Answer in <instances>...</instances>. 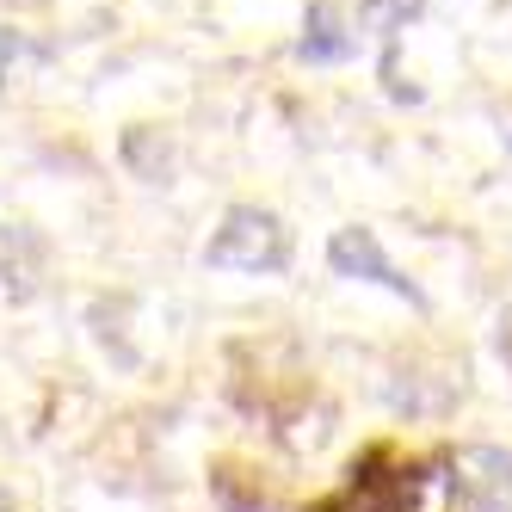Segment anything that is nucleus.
Returning a JSON list of instances; mask_svg holds the SVG:
<instances>
[{
  "label": "nucleus",
  "instance_id": "7",
  "mask_svg": "<svg viewBox=\"0 0 512 512\" xmlns=\"http://www.w3.org/2000/svg\"><path fill=\"white\" fill-rule=\"evenodd\" d=\"M155 136H161V130H149V124H136V130L124 136V161H130L142 179H149V186H161L167 167H173V149H167V155H155Z\"/></svg>",
  "mask_w": 512,
  "mask_h": 512
},
{
  "label": "nucleus",
  "instance_id": "6",
  "mask_svg": "<svg viewBox=\"0 0 512 512\" xmlns=\"http://www.w3.org/2000/svg\"><path fill=\"white\" fill-rule=\"evenodd\" d=\"M426 0H358V31L395 44V31H408V19H420Z\"/></svg>",
  "mask_w": 512,
  "mask_h": 512
},
{
  "label": "nucleus",
  "instance_id": "5",
  "mask_svg": "<svg viewBox=\"0 0 512 512\" xmlns=\"http://www.w3.org/2000/svg\"><path fill=\"white\" fill-rule=\"evenodd\" d=\"M358 38L346 31V13L334 7V0H315V7L303 13V38H297V62L309 68H334V62H352Z\"/></svg>",
  "mask_w": 512,
  "mask_h": 512
},
{
  "label": "nucleus",
  "instance_id": "3",
  "mask_svg": "<svg viewBox=\"0 0 512 512\" xmlns=\"http://www.w3.org/2000/svg\"><path fill=\"white\" fill-rule=\"evenodd\" d=\"M451 482L469 512H512V451L500 445H469L451 457Z\"/></svg>",
  "mask_w": 512,
  "mask_h": 512
},
{
  "label": "nucleus",
  "instance_id": "9",
  "mask_svg": "<svg viewBox=\"0 0 512 512\" xmlns=\"http://www.w3.org/2000/svg\"><path fill=\"white\" fill-rule=\"evenodd\" d=\"M494 346H500V358H506V377H512V315L500 321V334H494Z\"/></svg>",
  "mask_w": 512,
  "mask_h": 512
},
{
  "label": "nucleus",
  "instance_id": "8",
  "mask_svg": "<svg viewBox=\"0 0 512 512\" xmlns=\"http://www.w3.org/2000/svg\"><path fill=\"white\" fill-rule=\"evenodd\" d=\"M38 62H50V50H44V44L19 38V31H0V87H7L19 68H38Z\"/></svg>",
  "mask_w": 512,
  "mask_h": 512
},
{
  "label": "nucleus",
  "instance_id": "10",
  "mask_svg": "<svg viewBox=\"0 0 512 512\" xmlns=\"http://www.w3.org/2000/svg\"><path fill=\"white\" fill-rule=\"evenodd\" d=\"M0 512H19V500H13V494H7V488H0Z\"/></svg>",
  "mask_w": 512,
  "mask_h": 512
},
{
  "label": "nucleus",
  "instance_id": "2",
  "mask_svg": "<svg viewBox=\"0 0 512 512\" xmlns=\"http://www.w3.org/2000/svg\"><path fill=\"white\" fill-rule=\"evenodd\" d=\"M327 266H334L340 278H358V284H383L389 297H401V303H414V309H426V290L401 272L389 253H383V241H377V229H364V223H352V229H334V241H327Z\"/></svg>",
  "mask_w": 512,
  "mask_h": 512
},
{
  "label": "nucleus",
  "instance_id": "4",
  "mask_svg": "<svg viewBox=\"0 0 512 512\" xmlns=\"http://www.w3.org/2000/svg\"><path fill=\"white\" fill-rule=\"evenodd\" d=\"M408 488H414V469L377 475V463H364V469H352V482L334 500H321L309 512H408Z\"/></svg>",
  "mask_w": 512,
  "mask_h": 512
},
{
  "label": "nucleus",
  "instance_id": "1",
  "mask_svg": "<svg viewBox=\"0 0 512 512\" xmlns=\"http://www.w3.org/2000/svg\"><path fill=\"white\" fill-rule=\"evenodd\" d=\"M204 266L272 278V272L290 266V229L278 223L272 210H260V204H235L223 223H216V235H210V247H204Z\"/></svg>",
  "mask_w": 512,
  "mask_h": 512
}]
</instances>
